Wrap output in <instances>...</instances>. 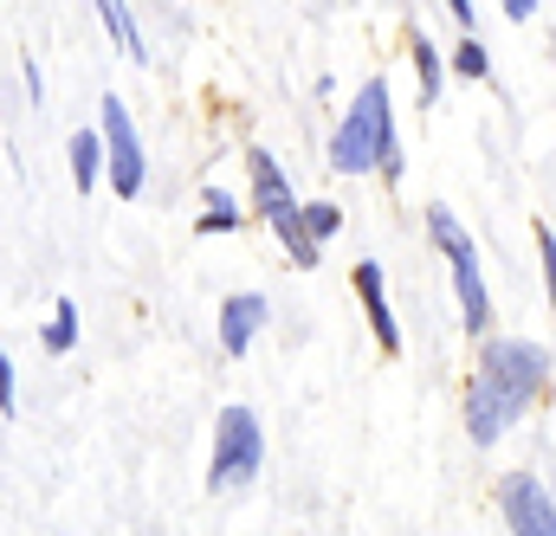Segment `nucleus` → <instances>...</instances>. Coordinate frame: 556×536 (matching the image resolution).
<instances>
[{
	"instance_id": "obj_8",
	"label": "nucleus",
	"mask_w": 556,
	"mask_h": 536,
	"mask_svg": "<svg viewBox=\"0 0 556 536\" xmlns=\"http://www.w3.org/2000/svg\"><path fill=\"white\" fill-rule=\"evenodd\" d=\"M350 284H356V297H363V317H369L382 356H402V323H395V310H389V278H382V266L363 259V266L350 271Z\"/></svg>"
},
{
	"instance_id": "obj_16",
	"label": "nucleus",
	"mask_w": 556,
	"mask_h": 536,
	"mask_svg": "<svg viewBox=\"0 0 556 536\" xmlns=\"http://www.w3.org/2000/svg\"><path fill=\"white\" fill-rule=\"evenodd\" d=\"M446 72H453V78H466V85H485V78H492V52H485L479 39H459V46H453V59H446Z\"/></svg>"
},
{
	"instance_id": "obj_10",
	"label": "nucleus",
	"mask_w": 556,
	"mask_h": 536,
	"mask_svg": "<svg viewBox=\"0 0 556 536\" xmlns=\"http://www.w3.org/2000/svg\"><path fill=\"white\" fill-rule=\"evenodd\" d=\"M253 220V207H240L227 188H201V214H194V233L201 240H220V233H240Z\"/></svg>"
},
{
	"instance_id": "obj_2",
	"label": "nucleus",
	"mask_w": 556,
	"mask_h": 536,
	"mask_svg": "<svg viewBox=\"0 0 556 536\" xmlns=\"http://www.w3.org/2000/svg\"><path fill=\"white\" fill-rule=\"evenodd\" d=\"M472 356H479V362H472V382H479V388H492V395L511 407L518 420L544 401V395H551V382H556V349L531 343V336H485Z\"/></svg>"
},
{
	"instance_id": "obj_19",
	"label": "nucleus",
	"mask_w": 556,
	"mask_h": 536,
	"mask_svg": "<svg viewBox=\"0 0 556 536\" xmlns=\"http://www.w3.org/2000/svg\"><path fill=\"white\" fill-rule=\"evenodd\" d=\"M538 253H544V291H551V317H556V233L538 220Z\"/></svg>"
},
{
	"instance_id": "obj_17",
	"label": "nucleus",
	"mask_w": 556,
	"mask_h": 536,
	"mask_svg": "<svg viewBox=\"0 0 556 536\" xmlns=\"http://www.w3.org/2000/svg\"><path fill=\"white\" fill-rule=\"evenodd\" d=\"M304 233H311L317 246H330V240L343 233V207H337V201H304Z\"/></svg>"
},
{
	"instance_id": "obj_4",
	"label": "nucleus",
	"mask_w": 556,
	"mask_h": 536,
	"mask_svg": "<svg viewBox=\"0 0 556 536\" xmlns=\"http://www.w3.org/2000/svg\"><path fill=\"white\" fill-rule=\"evenodd\" d=\"M266 472V426L253 407H220L214 420V452H207V492H247L253 478Z\"/></svg>"
},
{
	"instance_id": "obj_6",
	"label": "nucleus",
	"mask_w": 556,
	"mask_h": 536,
	"mask_svg": "<svg viewBox=\"0 0 556 536\" xmlns=\"http://www.w3.org/2000/svg\"><path fill=\"white\" fill-rule=\"evenodd\" d=\"M492 505H498L511 536H556V498L544 492L538 472H505L492 485Z\"/></svg>"
},
{
	"instance_id": "obj_9",
	"label": "nucleus",
	"mask_w": 556,
	"mask_h": 536,
	"mask_svg": "<svg viewBox=\"0 0 556 536\" xmlns=\"http://www.w3.org/2000/svg\"><path fill=\"white\" fill-rule=\"evenodd\" d=\"M266 323H273V304H266L260 291H233V297L220 304V349H227V356H247Z\"/></svg>"
},
{
	"instance_id": "obj_1",
	"label": "nucleus",
	"mask_w": 556,
	"mask_h": 536,
	"mask_svg": "<svg viewBox=\"0 0 556 536\" xmlns=\"http://www.w3.org/2000/svg\"><path fill=\"white\" fill-rule=\"evenodd\" d=\"M330 168H337V175H382L389 188L402 181V130H395L389 78H369V85L350 98V111L337 117Z\"/></svg>"
},
{
	"instance_id": "obj_3",
	"label": "nucleus",
	"mask_w": 556,
	"mask_h": 536,
	"mask_svg": "<svg viewBox=\"0 0 556 536\" xmlns=\"http://www.w3.org/2000/svg\"><path fill=\"white\" fill-rule=\"evenodd\" d=\"M427 233H433V246L446 253V271H453V291H459V323H466V336H472V343H485V336H492V291H485V271H479V246H472V233L459 227V214H453L446 201H433V207H427Z\"/></svg>"
},
{
	"instance_id": "obj_18",
	"label": "nucleus",
	"mask_w": 556,
	"mask_h": 536,
	"mask_svg": "<svg viewBox=\"0 0 556 536\" xmlns=\"http://www.w3.org/2000/svg\"><path fill=\"white\" fill-rule=\"evenodd\" d=\"M0 420H20V375H13V356H0Z\"/></svg>"
},
{
	"instance_id": "obj_14",
	"label": "nucleus",
	"mask_w": 556,
	"mask_h": 536,
	"mask_svg": "<svg viewBox=\"0 0 556 536\" xmlns=\"http://www.w3.org/2000/svg\"><path fill=\"white\" fill-rule=\"evenodd\" d=\"M408 52H415V78H420V104L433 111L440 104V78H446V65H440V46L427 39V33H408Z\"/></svg>"
},
{
	"instance_id": "obj_7",
	"label": "nucleus",
	"mask_w": 556,
	"mask_h": 536,
	"mask_svg": "<svg viewBox=\"0 0 556 536\" xmlns=\"http://www.w3.org/2000/svg\"><path fill=\"white\" fill-rule=\"evenodd\" d=\"M247 201H253V214L266 220V227H285V220H298L304 214V201H298V188H291V175L278 168V155L273 149H247Z\"/></svg>"
},
{
	"instance_id": "obj_13",
	"label": "nucleus",
	"mask_w": 556,
	"mask_h": 536,
	"mask_svg": "<svg viewBox=\"0 0 556 536\" xmlns=\"http://www.w3.org/2000/svg\"><path fill=\"white\" fill-rule=\"evenodd\" d=\"M39 349H46V356H72V349H78V304H72V297L52 304V317H46V330H39Z\"/></svg>"
},
{
	"instance_id": "obj_5",
	"label": "nucleus",
	"mask_w": 556,
	"mask_h": 536,
	"mask_svg": "<svg viewBox=\"0 0 556 536\" xmlns=\"http://www.w3.org/2000/svg\"><path fill=\"white\" fill-rule=\"evenodd\" d=\"M98 130H104V149H111V188H117V201H137L142 181H149V155H142V136L130 124V111H124V98H98Z\"/></svg>"
},
{
	"instance_id": "obj_11",
	"label": "nucleus",
	"mask_w": 556,
	"mask_h": 536,
	"mask_svg": "<svg viewBox=\"0 0 556 536\" xmlns=\"http://www.w3.org/2000/svg\"><path fill=\"white\" fill-rule=\"evenodd\" d=\"M104 175H111V149H104V130H72V181H78V194H91Z\"/></svg>"
},
{
	"instance_id": "obj_15",
	"label": "nucleus",
	"mask_w": 556,
	"mask_h": 536,
	"mask_svg": "<svg viewBox=\"0 0 556 536\" xmlns=\"http://www.w3.org/2000/svg\"><path fill=\"white\" fill-rule=\"evenodd\" d=\"M278 246H285V259H291L298 271H317V259H324V246H317V240L304 233V214L278 227Z\"/></svg>"
},
{
	"instance_id": "obj_12",
	"label": "nucleus",
	"mask_w": 556,
	"mask_h": 536,
	"mask_svg": "<svg viewBox=\"0 0 556 536\" xmlns=\"http://www.w3.org/2000/svg\"><path fill=\"white\" fill-rule=\"evenodd\" d=\"M98 20H104V33L117 39V52H124L130 65H149V46H142V26H137V13H130V7L104 0V7H98Z\"/></svg>"
},
{
	"instance_id": "obj_20",
	"label": "nucleus",
	"mask_w": 556,
	"mask_h": 536,
	"mask_svg": "<svg viewBox=\"0 0 556 536\" xmlns=\"http://www.w3.org/2000/svg\"><path fill=\"white\" fill-rule=\"evenodd\" d=\"M446 20H453L466 39H472V26H479V7H472V0H453V7H446Z\"/></svg>"
}]
</instances>
